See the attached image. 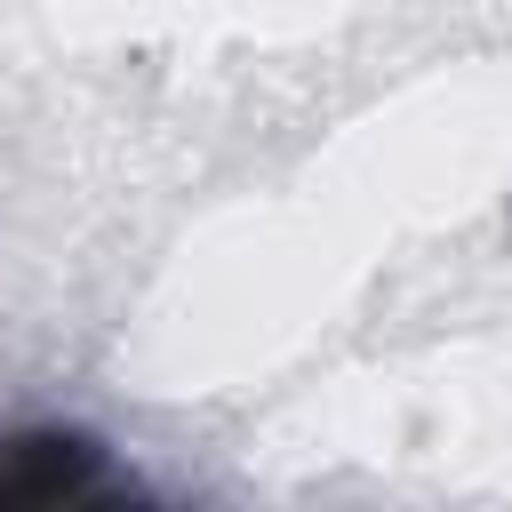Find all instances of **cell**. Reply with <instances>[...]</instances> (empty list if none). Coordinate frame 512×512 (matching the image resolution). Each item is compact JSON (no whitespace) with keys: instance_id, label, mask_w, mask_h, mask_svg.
Wrapping results in <instances>:
<instances>
[{"instance_id":"6da1fadb","label":"cell","mask_w":512,"mask_h":512,"mask_svg":"<svg viewBox=\"0 0 512 512\" xmlns=\"http://www.w3.org/2000/svg\"><path fill=\"white\" fill-rule=\"evenodd\" d=\"M136 480L88 440V432H8L0 440V512L32 504H120Z\"/></svg>"}]
</instances>
